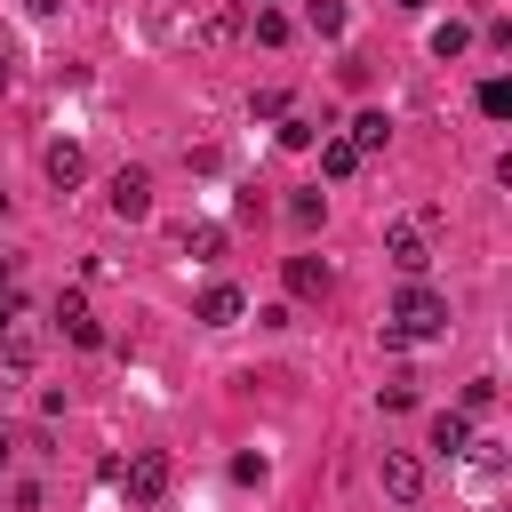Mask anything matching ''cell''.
<instances>
[{
	"label": "cell",
	"mask_w": 512,
	"mask_h": 512,
	"mask_svg": "<svg viewBox=\"0 0 512 512\" xmlns=\"http://www.w3.org/2000/svg\"><path fill=\"white\" fill-rule=\"evenodd\" d=\"M392 328H400L408 344H416V336H440V328H448V296H440V288H424V280H408V288H400V304H392Z\"/></svg>",
	"instance_id": "obj_1"
},
{
	"label": "cell",
	"mask_w": 512,
	"mask_h": 512,
	"mask_svg": "<svg viewBox=\"0 0 512 512\" xmlns=\"http://www.w3.org/2000/svg\"><path fill=\"white\" fill-rule=\"evenodd\" d=\"M168 480H176V464H168L160 448H136V456H128V472H120L128 504H160V496H168Z\"/></svg>",
	"instance_id": "obj_2"
},
{
	"label": "cell",
	"mask_w": 512,
	"mask_h": 512,
	"mask_svg": "<svg viewBox=\"0 0 512 512\" xmlns=\"http://www.w3.org/2000/svg\"><path fill=\"white\" fill-rule=\"evenodd\" d=\"M280 280H288V296H296V304H328V288H336L328 256H280Z\"/></svg>",
	"instance_id": "obj_3"
},
{
	"label": "cell",
	"mask_w": 512,
	"mask_h": 512,
	"mask_svg": "<svg viewBox=\"0 0 512 512\" xmlns=\"http://www.w3.org/2000/svg\"><path fill=\"white\" fill-rule=\"evenodd\" d=\"M384 256H392V272H400V280H424V264H432L424 224H392V232H384Z\"/></svg>",
	"instance_id": "obj_4"
},
{
	"label": "cell",
	"mask_w": 512,
	"mask_h": 512,
	"mask_svg": "<svg viewBox=\"0 0 512 512\" xmlns=\"http://www.w3.org/2000/svg\"><path fill=\"white\" fill-rule=\"evenodd\" d=\"M104 208H112V216H128V224H144V216H152V176H144V168H120V176H112V192H104Z\"/></svg>",
	"instance_id": "obj_5"
},
{
	"label": "cell",
	"mask_w": 512,
	"mask_h": 512,
	"mask_svg": "<svg viewBox=\"0 0 512 512\" xmlns=\"http://www.w3.org/2000/svg\"><path fill=\"white\" fill-rule=\"evenodd\" d=\"M376 480H384V496H392V504H416V496H424V464H416L408 448H384Z\"/></svg>",
	"instance_id": "obj_6"
},
{
	"label": "cell",
	"mask_w": 512,
	"mask_h": 512,
	"mask_svg": "<svg viewBox=\"0 0 512 512\" xmlns=\"http://www.w3.org/2000/svg\"><path fill=\"white\" fill-rule=\"evenodd\" d=\"M56 328H64L80 352H96V344H104V328H96V312H88V296H80V288H64V296H56Z\"/></svg>",
	"instance_id": "obj_7"
},
{
	"label": "cell",
	"mask_w": 512,
	"mask_h": 512,
	"mask_svg": "<svg viewBox=\"0 0 512 512\" xmlns=\"http://www.w3.org/2000/svg\"><path fill=\"white\" fill-rule=\"evenodd\" d=\"M40 168H48V184H56V192H72V184H80V176H88V152H80V144H72V136H56V144H48V152H40Z\"/></svg>",
	"instance_id": "obj_8"
},
{
	"label": "cell",
	"mask_w": 512,
	"mask_h": 512,
	"mask_svg": "<svg viewBox=\"0 0 512 512\" xmlns=\"http://www.w3.org/2000/svg\"><path fill=\"white\" fill-rule=\"evenodd\" d=\"M240 312H248V296H240L232 280H216V288H200V320H208V328H232Z\"/></svg>",
	"instance_id": "obj_9"
},
{
	"label": "cell",
	"mask_w": 512,
	"mask_h": 512,
	"mask_svg": "<svg viewBox=\"0 0 512 512\" xmlns=\"http://www.w3.org/2000/svg\"><path fill=\"white\" fill-rule=\"evenodd\" d=\"M344 144H352V152L368 160V152H384V144H392V120H384V112L368 104V112H352V136H344Z\"/></svg>",
	"instance_id": "obj_10"
},
{
	"label": "cell",
	"mask_w": 512,
	"mask_h": 512,
	"mask_svg": "<svg viewBox=\"0 0 512 512\" xmlns=\"http://www.w3.org/2000/svg\"><path fill=\"white\" fill-rule=\"evenodd\" d=\"M0 368H8V376L40 368V336H32V328H0Z\"/></svg>",
	"instance_id": "obj_11"
},
{
	"label": "cell",
	"mask_w": 512,
	"mask_h": 512,
	"mask_svg": "<svg viewBox=\"0 0 512 512\" xmlns=\"http://www.w3.org/2000/svg\"><path fill=\"white\" fill-rule=\"evenodd\" d=\"M432 448H440V456H464V448H472V416L440 408V416H432Z\"/></svg>",
	"instance_id": "obj_12"
},
{
	"label": "cell",
	"mask_w": 512,
	"mask_h": 512,
	"mask_svg": "<svg viewBox=\"0 0 512 512\" xmlns=\"http://www.w3.org/2000/svg\"><path fill=\"white\" fill-rule=\"evenodd\" d=\"M176 240H184V256H200V264H216V256H224V224H184Z\"/></svg>",
	"instance_id": "obj_13"
},
{
	"label": "cell",
	"mask_w": 512,
	"mask_h": 512,
	"mask_svg": "<svg viewBox=\"0 0 512 512\" xmlns=\"http://www.w3.org/2000/svg\"><path fill=\"white\" fill-rule=\"evenodd\" d=\"M320 216H328L320 192H288V224H296V232H320Z\"/></svg>",
	"instance_id": "obj_14"
},
{
	"label": "cell",
	"mask_w": 512,
	"mask_h": 512,
	"mask_svg": "<svg viewBox=\"0 0 512 512\" xmlns=\"http://www.w3.org/2000/svg\"><path fill=\"white\" fill-rule=\"evenodd\" d=\"M304 24H312L320 40H336V32H344V0H304Z\"/></svg>",
	"instance_id": "obj_15"
},
{
	"label": "cell",
	"mask_w": 512,
	"mask_h": 512,
	"mask_svg": "<svg viewBox=\"0 0 512 512\" xmlns=\"http://www.w3.org/2000/svg\"><path fill=\"white\" fill-rule=\"evenodd\" d=\"M464 48H472V24H456V16L432 24V56H464Z\"/></svg>",
	"instance_id": "obj_16"
},
{
	"label": "cell",
	"mask_w": 512,
	"mask_h": 512,
	"mask_svg": "<svg viewBox=\"0 0 512 512\" xmlns=\"http://www.w3.org/2000/svg\"><path fill=\"white\" fill-rule=\"evenodd\" d=\"M480 112L488 120H512V80H480Z\"/></svg>",
	"instance_id": "obj_17"
},
{
	"label": "cell",
	"mask_w": 512,
	"mask_h": 512,
	"mask_svg": "<svg viewBox=\"0 0 512 512\" xmlns=\"http://www.w3.org/2000/svg\"><path fill=\"white\" fill-rule=\"evenodd\" d=\"M280 144H288V152H312V144H320V128H312V120H296V112H280Z\"/></svg>",
	"instance_id": "obj_18"
},
{
	"label": "cell",
	"mask_w": 512,
	"mask_h": 512,
	"mask_svg": "<svg viewBox=\"0 0 512 512\" xmlns=\"http://www.w3.org/2000/svg\"><path fill=\"white\" fill-rule=\"evenodd\" d=\"M320 168H328V176H352V168H360V152H352L344 136H328V144H320Z\"/></svg>",
	"instance_id": "obj_19"
},
{
	"label": "cell",
	"mask_w": 512,
	"mask_h": 512,
	"mask_svg": "<svg viewBox=\"0 0 512 512\" xmlns=\"http://www.w3.org/2000/svg\"><path fill=\"white\" fill-rule=\"evenodd\" d=\"M480 408H496V376H472V384H464V408H456V416H480Z\"/></svg>",
	"instance_id": "obj_20"
},
{
	"label": "cell",
	"mask_w": 512,
	"mask_h": 512,
	"mask_svg": "<svg viewBox=\"0 0 512 512\" xmlns=\"http://www.w3.org/2000/svg\"><path fill=\"white\" fill-rule=\"evenodd\" d=\"M256 40L280 48V40H288V16H280V8H256Z\"/></svg>",
	"instance_id": "obj_21"
},
{
	"label": "cell",
	"mask_w": 512,
	"mask_h": 512,
	"mask_svg": "<svg viewBox=\"0 0 512 512\" xmlns=\"http://www.w3.org/2000/svg\"><path fill=\"white\" fill-rule=\"evenodd\" d=\"M248 112H256V120H280V112H288V96H280V88H256V96H248Z\"/></svg>",
	"instance_id": "obj_22"
},
{
	"label": "cell",
	"mask_w": 512,
	"mask_h": 512,
	"mask_svg": "<svg viewBox=\"0 0 512 512\" xmlns=\"http://www.w3.org/2000/svg\"><path fill=\"white\" fill-rule=\"evenodd\" d=\"M376 400H384V408H416V384H408V376H392V384H384Z\"/></svg>",
	"instance_id": "obj_23"
},
{
	"label": "cell",
	"mask_w": 512,
	"mask_h": 512,
	"mask_svg": "<svg viewBox=\"0 0 512 512\" xmlns=\"http://www.w3.org/2000/svg\"><path fill=\"white\" fill-rule=\"evenodd\" d=\"M8 88H16V40L0 32V96H8Z\"/></svg>",
	"instance_id": "obj_24"
},
{
	"label": "cell",
	"mask_w": 512,
	"mask_h": 512,
	"mask_svg": "<svg viewBox=\"0 0 512 512\" xmlns=\"http://www.w3.org/2000/svg\"><path fill=\"white\" fill-rule=\"evenodd\" d=\"M16 312H24V296H16V288H0V328H16Z\"/></svg>",
	"instance_id": "obj_25"
},
{
	"label": "cell",
	"mask_w": 512,
	"mask_h": 512,
	"mask_svg": "<svg viewBox=\"0 0 512 512\" xmlns=\"http://www.w3.org/2000/svg\"><path fill=\"white\" fill-rule=\"evenodd\" d=\"M24 8H32V16H56V8H64V0H24Z\"/></svg>",
	"instance_id": "obj_26"
},
{
	"label": "cell",
	"mask_w": 512,
	"mask_h": 512,
	"mask_svg": "<svg viewBox=\"0 0 512 512\" xmlns=\"http://www.w3.org/2000/svg\"><path fill=\"white\" fill-rule=\"evenodd\" d=\"M0 288H8V248H0Z\"/></svg>",
	"instance_id": "obj_27"
},
{
	"label": "cell",
	"mask_w": 512,
	"mask_h": 512,
	"mask_svg": "<svg viewBox=\"0 0 512 512\" xmlns=\"http://www.w3.org/2000/svg\"><path fill=\"white\" fill-rule=\"evenodd\" d=\"M392 8H424V0H392Z\"/></svg>",
	"instance_id": "obj_28"
},
{
	"label": "cell",
	"mask_w": 512,
	"mask_h": 512,
	"mask_svg": "<svg viewBox=\"0 0 512 512\" xmlns=\"http://www.w3.org/2000/svg\"><path fill=\"white\" fill-rule=\"evenodd\" d=\"M0 464H8V432H0Z\"/></svg>",
	"instance_id": "obj_29"
},
{
	"label": "cell",
	"mask_w": 512,
	"mask_h": 512,
	"mask_svg": "<svg viewBox=\"0 0 512 512\" xmlns=\"http://www.w3.org/2000/svg\"><path fill=\"white\" fill-rule=\"evenodd\" d=\"M0 216H8V192H0Z\"/></svg>",
	"instance_id": "obj_30"
},
{
	"label": "cell",
	"mask_w": 512,
	"mask_h": 512,
	"mask_svg": "<svg viewBox=\"0 0 512 512\" xmlns=\"http://www.w3.org/2000/svg\"><path fill=\"white\" fill-rule=\"evenodd\" d=\"M264 8H272V0H264Z\"/></svg>",
	"instance_id": "obj_31"
}]
</instances>
